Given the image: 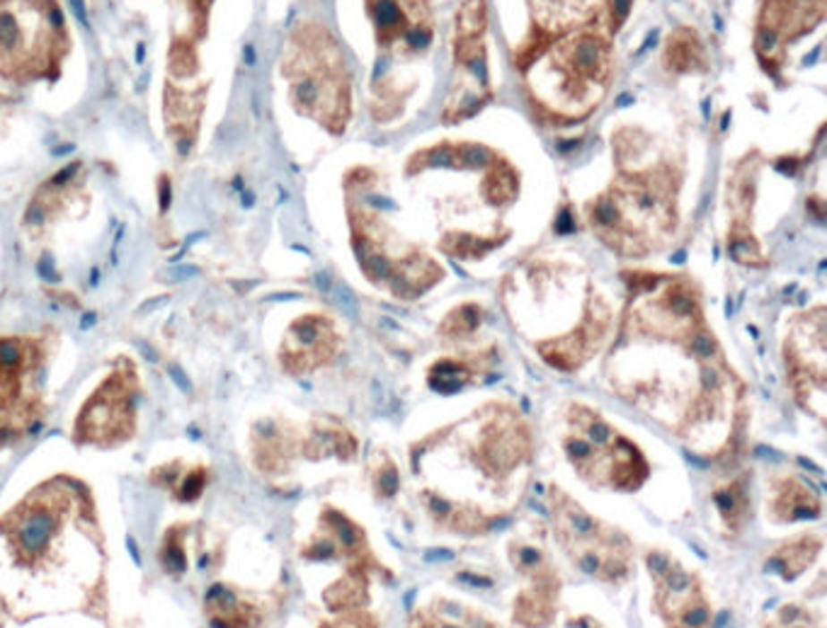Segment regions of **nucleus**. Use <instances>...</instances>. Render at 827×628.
Instances as JSON below:
<instances>
[{
	"mask_svg": "<svg viewBox=\"0 0 827 628\" xmlns=\"http://www.w3.org/2000/svg\"><path fill=\"white\" fill-rule=\"evenodd\" d=\"M627 303L604 361L611 394L702 461H726L743 439L747 386L686 275L628 272Z\"/></svg>",
	"mask_w": 827,
	"mask_h": 628,
	"instance_id": "nucleus-1",
	"label": "nucleus"
},
{
	"mask_svg": "<svg viewBox=\"0 0 827 628\" xmlns=\"http://www.w3.org/2000/svg\"><path fill=\"white\" fill-rule=\"evenodd\" d=\"M536 442L517 403L488 398L410 446L418 503L435 529L481 537L507 520L534 473Z\"/></svg>",
	"mask_w": 827,
	"mask_h": 628,
	"instance_id": "nucleus-2",
	"label": "nucleus"
},
{
	"mask_svg": "<svg viewBox=\"0 0 827 628\" xmlns=\"http://www.w3.org/2000/svg\"><path fill=\"white\" fill-rule=\"evenodd\" d=\"M500 303L522 340L543 364L573 374L610 347L617 299L575 258L541 252L510 269Z\"/></svg>",
	"mask_w": 827,
	"mask_h": 628,
	"instance_id": "nucleus-3",
	"label": "nucleus"
},
{
	"mask_svg": "<svg viewBox=\"0 0 827 628\" xmlns=\"http://www.w3.org/2000/svg\"><path fill=\"white\" fill-rule=\"evenodd\" d=\"M405 180L432 204L437 245L451 258L481 260L510 238L502 216L517 201L519 173L502 153L444 139L410 158Z\"/></svg>",
	"mask_w": 827,
	"mask_h": 628,
	"instance_id": "nucleus-4",
	"label": "nucleus"
},
{
	"mask_svg": "<svg viewBox=\"0 0 827 628\" xmlns=\"http://www.w3.org/2000/svg\"><path fill=\"white\" fill-rule=\"evenodd\" d=\"M617 173L587 201L585 221L601 245L631 260L662 252L679 228L682 168L658 139L627 126L614 143Z\"/></svg>",
	"mask_w": 827,
	"mask_h": 628,
	"instance_id": "nucleus-5",
	"label": "nucleus"
},
{
	"mask_svg": "<svg viewBox=\"0 0 827 628\" xmlns=\"http://www.w3.org/2000/svg\"><path fill=\"white\" fill-rule=\"evenodd\" d=\"M512 59L532 112L556 126L585 122L614 83V42L601 30L524 39Z\"/></svg>",
	"mask_w": 827,
	"mask_h": 628,
	"instance_id": "nucleus-6",
	"label": "nucleus"
},
{
	"mask_svg": "<svg viewBox=\"0 0 827 628\" xmlns=\"http://www.w3.org/2000/svg\"><path fill=\"white\" fill-rule=\"evenodd\" d=\"M371 170H357L347 182V221L352 250L369 282L398 301H415L444 279L442 262L425 248L410 243L398 228L379 211L371 184Z\"/></svg>",
	"mask_w": 827,
	"mask_h": 628,
	"instance_id": "nucleus-7",
	"label": "nucleus"
},
{
	"mask_svg": "<svg viewBox=\"0 0 827 628\" xmlns=\"http://www.w3.org/2000/svg\"><path fill=\"white\" fill-rule=\"evenodd\" d=\"M306 558L335 573L320 592L328 609L323 628H381V616L374 609V587L388 585L393 573L376 556L360 522L335 507L320 512Z\"/></svg>",
	"mask_w": 827,
	"mask_h": 628,
	"instance_id": "nucleus-8",
	"label": "nucleus"
},
{
	"mask_svg": "<svg viewBox=\"0 0 827 628\" xmlns=\"http://www.w3.org/2000/svg\"><path fill=\"white\" fill-rule=\"evenodd\" d=\"M282 78L299 115L328 134L347 132L354 115L352 68L343 44L323 22L303 20L294 27L282 51Z\"/></svg>",
	"mask_w": 827,
	"mask_h": 628,
	"instance_id": "nucleus-9",
	"label": "nucleus"
},
{
	"mask_svg": "<svg viewBox=\"0 0 827 628\" xmlns=\"http://www.w3.org/2000/svg\"><path fill=\"white\" fill-rule=\"evenodd\" d=\"M556 432L563 459L594 490L634 495L651 480L652 463L644 446L590 403H566Z\"/></svg>",
	"mask_w": 827,
	"mask_h": 628,
	"instance_id": "nucleus-10",
	"label": "nucleus"
},
{
	"mask_svg": "<svg viewBox=\"0 0 827 628\" xmlns=\"http://www.w3.org/2000/svg\"><path fill=\"white\" fill-rule=\"evenodd\" d=\"M549 512L556 546L568 558L570 565L587 578L604 585H621L635 568V551L631 539L618 527L601 520L573 495L549 488Z\"/></svg>",
	"mask_w": 827,
	"mask_h": 628,
	"instance_id": "nucleus-11",
	"label": "nucleus"
},
{
	"mask_svg": "<svg viewBox=\"0 0 827 628\" xmlns=\"http://www.w3.org/2000/svg\"><path fill=\"white\" fill-rule=\"evenodd\" d=\"M493 98L488 71V0H461L454 22V85L442 107L444 124L473 117Z\"/></svg>",
	"mask_w": 827,
	"mask_h": 628,
	"instance_id": "nucleus-12",
	"label": "nucleus"
},
{
	"mask_svg": "<svg viewBox=\"0 0 827 628\" xmlns=\"http://www.w3.org/2000/svg\"><path fill=\"white\" fill-rule=\"evenodd\" d=\"M781 357L789 391L796 405L818 422L825 420L827 335L825 306L796 310L789 318L781 340Z\"/></svg>",
	"mask_w": 827,
	"mask_h": 628,
	"instance_id": "nucleus-13",
	"label": "nucleus"
},
{
	"mask_svg": "<svg viewBox=\"0 0 827 628\" xmlns=\"http://www.w3.org/2000/svg\"><path fill=\"white\" fill-rule=\"evenodd\" d=\"M507 558L519 578L512 599V621L519 628H551L558 619L560 575L543 541V531H515L507 541Z\"/></svg>",
	"mask_w": 827,
	"mask_h": 628,
	"instance_id": "nucleus-14",
	"label": "nucleus"
},
{
	"mask_svg": "<svg viewBox=\"0 0 827 628\" xmlns=\"http://www.w3.org/2000/svg\"><path fill=\"white\" fill-rule=\"evenodd\" d=\"M652 612L662 628H711L713 604L696 570L665 551L645 553Z\"/></svg>",
	"mask_w": 827,
	"mask_h": 628,
	"instance_id": "nucleus-15",
	"label": "nucleus"
},
{
	"mask_svg": "<svg viewBox=\"0 0 827 628\" xmlns=\"http://www.w3.org/2000/svg\"><path fill=\"white\" fill-rule=\"evenodd\" d=\"M825 17V0H762L755 20V54L777 76L791 44L813 32Z\"/></svg>",
	"mask_w": 827,
	"mask_h": 628,
	"instance_id": "nucleus-16",
	"label": "nucleus"
},
{
	"mask_svg": "<svg viewBox=\"0 0 827 628\" xmlns=\"http://www.w3.org/2000/svg\"><path fill=\"white\" fill-rule=\"evenodd\" d=\"M634 0H526L532 32L526 39H556L580 30H601L614 37Z\"/></svg>",
	"mask_w": 827,
	"mask_h": 628,
	"instance_id": "nucleus-17",
	"label": "nucleus"
},
{
	"mask_svg": "<svg viewBox=\"0 0 827 628\" xmlns=\"http://www.w3.org/2000/svg\"><path fill=\"white\" fill-rule=\"evenodd\" d=\"M364 10L386 56H420L432 42L427 0H364Z\"/></svg>",
	"mask_w": 827,
	"mask_h": 628,
	"instance_id": "nucleus-18",
	"label": "nucleus"
},
{
	"mask_svg": "<svg viewBox=\"0 0 827 628\" xmlns=\"http://www.w3.org/2000/svg\"><path fill=\"white\" fill-rule=\"evenodd\" d=\"M343 352V333L326 313H306L294 320L282 344V361L292 374L328 367Z\"/></svg>",
	"mask_w": 827,
	"mask_h": 628,
	"instance_id": "nucleus-19",
	"label": "nucleus"
},
{
	"mask_svg": "<svg viewBox=\"0 0 827 628\" xmlns=\"http://www.w3.org/2000/svg\"><path fill=\"white\" fill-rule=\"evenodd\" d=\"M757 192V163L755 158H745L737 163L736 173L730 177L728 187V252L733 260L747 267H764L767 255L752 228V204Z\"/></svg>",
	"mask_w": 827,
	"mask_h": 628,
	"instance_id": "nucleus-20",
	"label": "nucleus"
},
{
	"mask_svg": "<svg viewBox=\"0 0 827 628\" xmlns=\"http://www.w3.org/2000/svg\"><path fill=\"white\" fill-rule=\"evenodd\" d=\"M764 517L772 524H796V522L820 520L823 495L808 478L794 471H774L764 478Z\"/></svg>",
	"mask_w": 827,
	"mask_h": 628,
	"instance_id": "nucleus-21",
	"label": "nucleus"
},
{
	"mask_svg": "<svg viewBox=\"0 0 827 628\" xmlns=\"http://www.w3.org/2000/svg\"><path fill=\"white\" fill-rule=\"evenodd\" d=\"M405 628H502L481 604L451 592H430L410 609Z\"/></svg>",
	"mask_w": 827,
	"mask_h": 628,
	"instance_id": "nucleus-22",
	"label": "nucleus"
},
{
	"mask_svg": "<svg viewBox=\"0 0 827 628\" xmlns=\"http://www.w3.org/2000/svg\"><path fill=\"white\" fill-rule=\"evenodd\" d=\"M711 510L716 517V527L723 537L736 539L743 534L745 524L750 520V480L747 473L728 476L711 488Z\"/></svg>",
	"mask_w": 827,
	"mask_h": 628,
	"instance_id": "nucleus-23",
	"label": "nucleus"
},
{
	"mask_svg": "<svg viewBox=\"0 0 827 628\" xmlns=\"http://www.w3.org/2000/svg\"><path fill=\"white\" fill-rule=\"evenodd\" d=\"M490 364H493V350L488 347L471 350V352L464 350L461 354H447L427 369V384L432 386L437 394H454L485 377Z\"/></svg>",
	"mask_w": 827,
	"mask_h": 628,
	"instance_id": "nucleus-24",
	"label": "nucleus"
},
{
	"mask_svg": "<svg viewBox=\"0 0 827 628\" xmlns=\"http://www.w3.org/2000/svg\"><path fill=\"white\" fill-rule=\"evenodd\" d=\"M823 548L825 539L818 531H803L798 537L784 539L781 544L774 546L764 561V570L784 582H794L818 561Z\"/></svg>",
	"mask_w": 827,
	"mask_h": 628,
	"instance_id": "nucleus-25",
	"label": "nucleus"
},
{
	"mask_svg": "<svg viewBox=\"0 0 827 628\" xmlns=\"http://www.w3.org/2000/svg\"><path fill=\"white\" fill-rule=\"evenodd\" d=\"M662 66L675 76L709 71V51L699 32L692 27H677L675 32H669L662 47Z\"/></svg>",
	"mask_w": 827,
	"mask_h": 628,
	"instance_id": "nucleus-26",
	"label": "nucleus"
},
{
	"mask_svg": "<svg viewBox=\"0 0 827 628\" xmlns=\"http://www.w3.org/2000/svg\"><path fill=\"white\" fill-rule=\"evenodd\" d=\"M483 323V309L476 303H464L451 309L439 323V337L447 344H466Z\"/></svg>",
	"mask_w": 827,
	"mask_h": 628,
	"instance_id": "nucleus-27",
	"label": "nucleus"
},
{
	"mask_svg": "<svg viewBox=\"0 0 827 628\" xmlns=\"http://www.w3.org/2000/svg\"><path fill=\"white\" fill-rule=\"evenodd\" d=\"M762 628H823V619L808 604L786 602L769 614Z\"/></svg>",
	"mask_w": 827,
	"mask_h": 628,
	"instance_id": "nucleus-28",
	"label": "nucleus"
},
{
	"mask_svg": "<svg viewBox=\"0 0 827 628\" xmlns=\"http://www.w3.org/2000/svg\"><path fill=\"white\" fill-rule=\"evenodd\" d=\"M371 486H374L376 495H384V497H393L396 488H398V466L388 454H374L371 459Z\"/></svg>",
	"mask_w": 827,
	"mask_h": 628,
	"instance_id": "nucleus-29",
	"label": "nucleus"
},
{
	"mask_svg": "<svg viewBox=\"0 0 827 628\" xmlns=\"http://www.w3.org/2000/svg\"><path fill=\"white\" fill-rule=\"evenodd\" d=\"M570 624H573L575 628H607V626H601L597 619H593V616H577V619H573Z\"/></svg>",
	"mask_w": 827,
	"mask_h": 628,
	"instance_id": "nucleus-30",
	"label": "nucleus"
},
{
	"mask_svg": "<svg viewBox=\"0 0 827 628\" xmlns=\"http://www.w3.org/2000/svg\"><path fill=\"white\" fill-rule=\"evenodd\" d=\"M427 3H430V0H427Z\"/></svg>",
	"mask_w": 827,
	"mask_h": 628,
	"instance_id": "nucleus-31",
	"label": "nucleus"
}]
</instances>
